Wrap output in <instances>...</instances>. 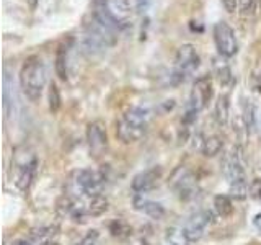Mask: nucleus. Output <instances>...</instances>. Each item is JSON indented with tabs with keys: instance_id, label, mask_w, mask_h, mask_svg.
Returning a JSON list of instances; mask_svg holds the SVG:
<instances>
[{
	"instance_id": "obj_19",
	"label": "nucleus",
	"mask_w": 261,
	"mask_h": 245,
	"mask_svg": "<svg viewBox=\"0 0 261 245\" xmlns=\"http://www.w3.org/2000/svg\"><path fill=\"white\" fill-rule=\"evenodd\" d=\"M62 106V98H61V92H59V87L54 82H51L49 85V110H51L53 114L59 113Z\"/></svg>"
},
{
	"instance_id": "obj_9",
	"label": "nucleus",
	"mask_w": 261,
	"mask_h": 245,
	"mask_svg": "<svg viewBox=\"0 0 261 245\" xmlns=\"http://www.w3.org/2000/svg\"><path fill=\"white\" fill-rule=\"evenodd\" d=\"M212 214L209 211H198L196 214H193L190 219L186 220V224L183 227V237L188 242H198L201 240L204 234H206V229L211 224Z\"/></svg>"
},
{
	"instance_id": "obj_5",
	"label": "nucleus",
	"mask_w": 261,
	"mask_h": 245,
	"mask_svg": "<svg viewBox=\"0 0 261 245\" xmlns=\"http://www.w3.org/2000/svg\"><path fill=\"white\" fill-rule=\"evenodd\" d=\"M212 35H214V43L220 56L233 57L239 53V41H237L233 28L228 23L217 21L212 30Z\"/></svg>"
},
{
	"instance_id": "obj_8",
	"label": "nucleus",
	"mask_w": 261,
	"mask_h": 245,
	"mask_svg": "<svg viewBox=\"0 0 261 245\" xmlns=\"http://www.w3.org/2000/svg\"><path fill=\"white\" fill-rule=\"evenodd\" d=\"M212 96V80L211 76H201L196 79L191 95H190V103H188V111L193 114H198Z\"/></svg>"
},
{
	"instance_id": "obj_10",
	"label": "nucleus",
	"mask_w": 261,
	"mask_h": 245,
	"mask_svg": "<svg viewBox=\"0 0 261 245\" xmlns=\"http://www.w3.org/2000/svg\"><path fill=\"white\" fill-rule=\"evenodd\" d=\"M87 142L93 157H100L108 147V134L106 126L101 121H93L87 126Z\"/></svg>"
},
{
	"instance_id": "obj_13",
	"label": "nucleus",
	"mask_w": 261,
	"mask_h": 245,
	"mask_svg": "<svg viewBox=\"0 0 261 245\" xmlns=\"http://www.w3.org/2000/svg\"><path fill=\"white\" fill-rule=\"evenodd\" d=\"M136 208L139 211H142L144 214L147 216H150L152 219H162L163 216H165V209H163V206L160 203H155V201H150V200H147V198H142V196H137L136 201Z\"/></svg>"
},
{
	"instance_id": "obj_24",
	"label": "nucleus",
	"mask_w": 261,
	"mask_h": 245,
	"mask_svg": "<svg viewBox=\"0 0 261 245\" xmlns=\"http://www.w3.org/2000/svg\"><path fill=\"white\" fill-rule=\"evenodd\" d=\"M149 2L150 0H137V8L141 12H145V8L149 7Z\"/></svg>"
},
{
	"instance_id": "obj_3",
	"label": "nucleus",
	"mask_w": 261,
	"mask_h": 245,
	"mask_svg": "<svg viewBox=\"0 0 261 245\" xmlns=\"http://www.w3.org/2000/svg\"><path fill=\"white\" fill-rule=\"evenodd\" d=\"M225 175L230 183V193L235 200H245L250 194V185L245 177V168H243V152L240 145H235L230 151V154L225 157L224 163Z\"/></svg>"
},
{
	"instance_id": "obj_1",
	"label": "nucleus",
	"mask_w": 261,
	"mask_h": 245,
	"mask_svg": "<svg viewBox=\"0 0 261 245\" xmlns=\"http://www.w3.org/2000/svg\"><path fill=\"white\" fill-rule=\"evenodd\" d=\"M47 84V69L39 56H30L20 70V87L23 95L30 102L36 103L41 100Z\"/></svg>"
},
{
	"instance_id": "obj_17",
	"label": "nucleus",
	"mask_w": 261,
	"mask_h": 245,
	"mask_svg": "<svg viewBox=\"0 0 261 245\" xmlns=\"http://www.w3.org/2000/svg\"><path fill=\"white\" fill-rule=\"evenodd\" d=\"M222 147H224V139L217 134H214V136H209V137L204 139L201 151L206 157H214V155H217L220 151H222Z\"/></svg>"
},
{
	"instance_id": "obj_25",
	"label": "nucleus",
	"mask_w": 261,
	"mask_h": 245,
	"mask_svg": "<svg viewBox=\"0 0 261 245\" xmlns=\"http://www.w3.org/2000/svg\"><path fill=\"white\" fill-rule=\"evenodd\" d=\"M255 226H256L258 231H261V212L256 214V217H255Z\"/></svg>"
},
{
	"instance_id": "obj_15",
	"label": "nucleus",
	"mask_w": 261,
	"mask_h": 245,
	"mask_svg": "<svg viewBox=\"0 0 261 245\" xmlns=\"http://www.w3.org/2000/svg\"><path fill=\"white\" fill-rule=\"evenodd\" d=\"M228 116H230V102L227 95H220L214 105V118L217 125L224 128L228 122Z\"/></svg>"
},
{
	"instance_id": "obj_21",
	"label": "nucleus",
	"mask_w": 261,
	"mask_h": 245,
	"mask_svg": "<svg viewBox=\"0 0 261 245\" xmlns=\"http://www.w3.org/2000/svg\"><path fill=\"white\" fill-rule=\"evenodd\" d=\"M239 8L242 10L243 16H251V15H255L258 8V0H240Z\"/></svg>"
},
{
	"instance_id": "obj_11",
	"label": "nucleus",
	"mask_w": 261,
	"mask_h": 245,
	"mask_svg": "<svg viewBox=\"0 0 261 245\" xmlns=\"http://www.w3.org/2000/svg\"><path fill=\"white\" fill-rule=\"evenodd\" d=\"M160 178H162V168L160 167H153V168H149V170H145V172H141V174H137L133 178L130 188H133L136 193L144 194L147 191L153 190V188L157 186Z\"/></svg>"
},
{
	"instance_id": "obj_26",
	"label": "nucleus",
	"mask_w": 261,
	"mask_h": 245,
	"mask_svg": "<svg viewBox=\"0 0 261 245\" xmlns=\"http://www.w3.org/2000/svg\"><path fill=\"white\" fill-rule=\"evenodd\" d=\"M13 245H31V242H30V240H27V239H21V240H16Z\"/></svg>"
},
{
	"instance_id": "obj_2",
	"label": "nucleus",
	"mask_w": 261,
	"mask_h": 245,
	"mask_svg": "<svg viewBox=\"0 0 261 245\" xmlns=\"http://www.w3.org/2000/svg\"><path fill=\"white\" fill-rule=\"evenodd\" d=\"M149 122L150 111L144 106H133L116 122V136L122 144H134L144 137Z\"/></svg>"
},
{
	"instance_id": "obj_16",
	"label": "nucleus",
	"mask_w": 261,
	"mask_h": 245,
	"mask_svg": "<svg viewBox=\"0 0 261 245\" xmlns=\"http://www.w3.org/2000/svg\"><path fill=\"white\" fill-rule=\"evenodd\" d=\"M35 175H36V160H31L28 163H24L20 170V175H18V180H16V185L21 191H27L30 185L33 183V180H35Z\"/></svg>"
},
{
	"instance_id": "obj_22",
	"label": "nucleus",
	"mask_w": 261,
	"mask_h": 245,
	"mask_svg": "<svg viewBox=\"0 0 261 245\" xmlns=\"http://www.w3.org/2000/svg\"><path fill=\"white\" fill-rule=\"evenodd\" d=\"M250 196L251 198H255V200H261V178H255V180H251V183H250Z\"/></svg>"
},
{
	"instance_id": "obj_23",
	"label": "nucleus",
	"mask_w": 261,
	"mask_h": 245,
	"mask_svg": "<svg viewBox=\"0 0 261 245\" xmlns=\"http://www.w3.org/2000/svg\"><path fill=\"white\" fill-rule=\"evenodd\" d=\"M222 5L228 13H235L240 5V0H222Z\"/></svg>"
},
{
	"instance_id": "obj_18",
	"label": "nucleus",
	"mask_w": 261,
	"mask_h": 245,
	"mask_svg": "<svg viewBox=\"0 0 261 245\" xmlns=\"http://www.w3.org/2000/svg\"><path fill=\"white\" fill-rule=\"evenodd\" d=\"M214 209L220 217H230L233 214V203L227 194H217L214 198Z\"/></svg>"
},
{
	"instance_id": "obj_4",
	"label": "nucleus",
	"mask_w": 261,
	"mask_h": 245,
	"mask_svg": "<svg viewBox=\"0 0 261 245\" xmlns=\"http://www.w3.org/2000/svg\"><path fill=\"white\" fill-rule=\"evenodd\" d=\"M72 186H73V193L77 194H87V196L101 194V190L105 186V177L100 172L79 170L73 174Z\"/></svg>"
},
{
	"instance_id": "obj_12",
	"label": "nucleus",
	"mask_w": 261,
	"mask_h": 245,
	"mask_svg": "<svg viewBox=\"0 0 261 245\" xmlns=\"http://www.w3.org/2000/svg\"><path fill=\"white\" fill-rule=\"evenodd\" d=\"M4 90H2V95H4V111H5V116H12L15 113V106H16V96H15V85H13V80L10 77V74L5 72L4 74Z\"/></svg>"
},
{
	"instance_id": "obj_14",
	"label": "nucleus",
	"mask_w": 261,
	"mask_h": 245,
	"mask_svg": "<svg viewBox=\"0 0 261 245\" xmlns=\"http://www.w3.org/2000/svg\"><path fill=\"white\" fill-rule=\"evenodd\" d=\"M67 53L69 49L65 44H61L56 51V59H54V70L56 76L61 80H67L69 79V70H67Z\"/></svg>"
},
{
	"instance_id": "obj_20",
	"label": "nucleus",
	"mask_w": 261,
	"mask_h": 245,
	"mask_svg": "<svg viewBox=\"0 0 261 245\" xmlns=\"http://www.w3.org/2000/svg\"><path fill=\"white\" fill-rule=\"evenodd\" d=\"M216 72H217V79L222 87H228L233 84V74L227 64H217L216 65Z\"/></svg>"
},
{
	"instance_id": "obj_7",
	"label": "nucleus",
	"mask_w": 261,
	"mask_h": 245,
	"mask_svg": "<svg viewBox=\"0 0 261 245\" xmlns=\"http://www.w3.org/2000/svg\"><path fill=\"white\" fill-rule=\"evenodd\" d=\"M95 5L101 7L103 12L108 15V18L116 24L118 28L129 23L133 8L129 0H95Z\"/></svg>"
},
{
	"instance_id": "obj_6",
	"label": "nucleus",
	"mask_w": 261,
	"mask_h": 245,
	"mask_svg": "<svg viewBox=\"0 0 261 245\" xmlns=\"http://www.w3.org/2000/svg\"><path fill=\"white\" fill-rule=\"evenodd\" d=\"M199 64H201V57L196 46L186 43L178 47L175 56V65H176V76L179 79L185 80L188 76H191L199 67Z\"/></svg>"
}]
</instances>
